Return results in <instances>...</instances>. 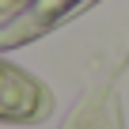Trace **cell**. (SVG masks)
I'll return each mask as SVG.
<instances>
[{"instance_id": "6da1fadb", "label": "cell", "mask_w": 129, "mask_h": 129, "mask_svg": "<svg viewBox=\"0 0 129 129\" xmlns=\"http://www.w3.org/2000/svg\"><path fill=\"white\" fill-rule=\"evenodd\" d=\"M64 129H121V114L114 110L110 91L84 95L80 106L72 110V118H69V125H64Z\"/></svg>"}]
</instances>
